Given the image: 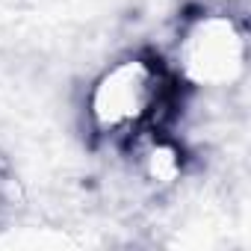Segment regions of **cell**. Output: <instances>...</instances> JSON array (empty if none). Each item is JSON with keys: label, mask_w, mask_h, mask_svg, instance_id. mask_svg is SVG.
Segmentation results:
<instances>
[{"label": "cell", "mask_w": 251, "mask_h": 251, "mask_svg": "<svg viewBox=\"0 0 251 251\" xmlns=\"http://www.w3.org/2000/svg\"><path fill=\"white\" fill-rule=\"evenodd\" d=\"M169 106V80L145 56H124L109 65L89 92V115L100 136H136L160 124Z\"/></svg>", "instance_id": "1"}]
</instances>
